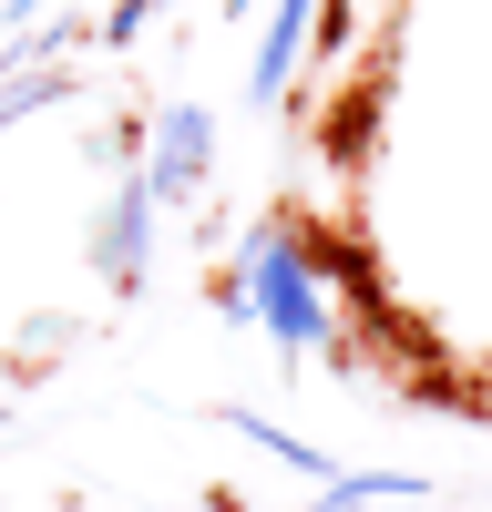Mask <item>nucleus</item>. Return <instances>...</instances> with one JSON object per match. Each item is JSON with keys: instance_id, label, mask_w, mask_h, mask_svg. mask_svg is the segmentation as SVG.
Returning a JSON list of instances; mask_svg holds the SVG:
<instances>
[{"instance_id": "f257e3e1", "label": "nucleus", "mask_w": 492, "mask_h": 512, "mask_svg": "<svg viewBox=\"0 0 492 512\" xmlns=\"http://www.w3.org/2000/svg\"><path fill=\"white\" fill-rule=\"evenodd\" d=\"M226 318H257L277 338L287 369H308L328 338H339V297H328V267H318V226L308 216H257L236 236V267H226Z\"/></svg>"}, {"instance_id": "f03ea898", "label": "nucleus", "mask_w": 492, "mask_h": 512, "mask_svg": "<svg viewBox=\"0 0 492 512\" xmlns=\"http://www.w3.org/2000/svg\"><path fill=\"white\" fill-rule=\"evenodd\" d=\"M205 164H216V113L205 103H164L144 123V154H134V175L154 185V205H185L205 185Z\"/></svg>"}, {"instance_id": "7ed1b4c3", "label": "nucleus", "mask_w": 492, "mask_h": 512, "mask_svg": "<svg viewBox=\"0 0 492 512\" xmlns=\"http://www.w3.org/2000/svg\"><path fill=\"white\" fill-rule=\"evenodd\" d=\"M154 185L123 164V185H113V205H103V226H93V277L113 287V297H144V256H154Z\"/></svg>"}, {"instance_id": "20e7f679", "label": "nucleus", "mask_w": 492, "mask_h": 512, "mask_svg": "<svg viewBox=\"0 0 492 512\" xmlns=\"http://www.w3.org/2000/svg\"><path fill=\"white\" fill-rule=\"evenodd\" d=\"M308 21H318V0H277V21H267V41H257V62H246V103H257V113H277V93L308 72Z\"/></svg>"}, {"instance_id": "39448f33", "label": "nucleus", "mask_w": 492, "mask_h": 512, "mask_svg": "<svg viewBox=\"0 0 492 512\" xmlns=\"http://www.w3.org/2000/svg\"><path fill=\"white\" fill-rule=\"evenodd\" d=\"M226 431H236V441H257V451L277 461V472H308V482H328V472H339V461H328L318 441H298V431H277L267 410H226Z\"/></svg>"}, {"instance_id": "423d86ee", "label": "nucleus", "mask_w": 492, "mask_h": 512, "mask_svg": "<svg viewBox=\"0 0 492 512\" xmlns=\"http://www.w3.org/2000/svg\"><path fill=\"white\" fill-rule=\"evenodd\" d=\"M421 492V472H328L308 512H369V502H410Z\"/></svg>"}, {"instance_id": "0eeeda50", "label": "nucleus", "mask_w": 492, "mask_h": 512, "mask_svg": "<svg viewBox=\"0 0 492 512\" xmlns=\"http://www.w3.org/2000/svg\"><path fill=\"white\" fill-rule=\"evenodd\" d=\"M154 11H164V0H113V11H103V52H134Z\"/></svg>"}, {"instance_id": "6e6552de", "label": "nucleus", "mask_w": 492, "mask_h": 512, "mask_svg": "<svg viewBox=\"0 0 492 512\" xmlns=\"http://www.w3.org/2000/svg\"><path fill=\"white\" fill-rule=\"evenodd\" d=\"M369 144V103H339V113H328V154H359Z\"/></svg>"}, {"instance_id": "1a4fd4ad", "label": "nucleus", "mask_w": 492, "mask_h": 512, "mask_svg": "<svg viewBox=\"0 0 492 512\" xmlns=\"http://www.w3.org/2000/svg\"><path fill=\"white\" fill-rule=\"evenodd\" d=\"M134 154H144L134 123H103V134H93V164H134Z\"/></svg>"}, {"instance_id": "9d476101", "label": "nucleus", "mask_w": 492, "mask_h": 512, "mask_svg": "<svg viewBox=\"0 0 492 512\" xmlns=\"http://www.w3.org/2000/svg\"><path fill=\"white\" fill-rule=\"evenodd\" d=\"M41 11H62V0H11V11H0V21H11V31H31Z\"/></svg>"}, {"instance_id": "9b49d317", "label": "nucleus", "mask_w": 492, "mask_h": 512, "mask_svg": "<svg viewBox=\"0 0 492 512\" xmlns=\"http://www.w3.org/2000/svg\"><path fill=\"white\" fill-rule=\"evenodd\" d=\"M246 11H257V0H226V21H246Z\"/></svg>"}, {"instance_id": "f8f14e48", "label": "nucleus", "mask_w": 492, "mask_h": 512, "mask_svg": "<svg viewBox=\"0 0 492 512\" xmlns=\"http://www.w3.org/2000/svg\"><path fill=\"white\" fill-rule=\"evenodd\" d=\"M0 431H11V410H0Z\"/></svg>"}]
</instances>
